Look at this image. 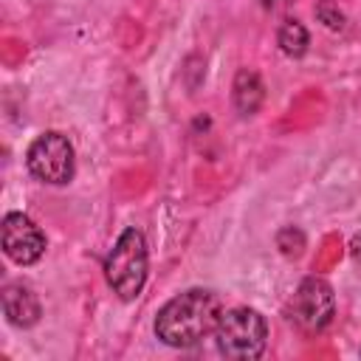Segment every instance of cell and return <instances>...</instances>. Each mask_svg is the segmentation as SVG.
Wrapping results in <instances>:
<instances>
[{"label":"cell","instance_id":"obj_1","mask_svg":"<svg viewBox=\"0 0 361 361\" xmlns=\"http://www.w3.org/2000/svg\"><path fill=\"white\" fill-rule=\"evenodd\" d=\"M223 316L220 296L206 288H189L172 296L155 316V336L175 350H186L214 336Z\"/></svg>","mask_w":361,"mask_h":361},{"label":"cell","instance_id":"obj_2","mask_svg":"<svg viewBox=\"0 0 361 361\" xmlns=\"http://www.w3.org/2000/svg\"><path fill=\"white\" fill-rule=\"evenodd\" d=\"M147 268H149L147 240L135 226H130L118 234V240L113 243L104 259V279L113 288V293H118V299L130 302L141 293L147 282Z\"/></svg>","mask_w":361,"mask_h":361},{"label":"cell","instance_id":"obj_3","mask_svg":"<svg viewBox=\"0 0 361 361\" xmlns=\"http://www.w3.org/2000/svg\"><path fill=\"white\" fill-rule=\"evenodd\" d=\"M214 344L226 358H259L268 344L265 316L254 307L223 310L214 327Z\"/></svg>","mask_w":361,"mask_h":361},{"label":"cell","instance_id":"obj_4","mask_svg":"<svg viewBox=\"0 0 361 361\" xmlns=\"http://www.w3.org/2000/svg\"><path fill=\"white\" fill-rule=\"evenodd\" d=\"M25 164H28V172L42 183H51V186L71 183L76 172L73 144L68 141V135L48 130L31 141L25 152Z\"/></svg>","mask_w":361,"mask_h":361},{"label":"cell","instance_id":"obj_5","mask_svg":"<svg viewBox=\"0 0 361 361\" xmlns=\"http://www.w3.org/2000/svg\"><path fill=\"white\" fill-rule=\"evenodd\" d=\"M336 313V296L327 279L322 276H307L299 282L293 293V322L305 333H322Z\"/></svg>","mask_w":361,"mask_h":361},{"label":"cell","instance_id":"obj_6","mask_svg":"<svg viewBox=\"0 0 361 361\" xmlns=\"http://www.w3.org/2000/svg\"><path fill=\"white\" fill-rule=\"evenodd\" d=\"M3 251L17 265H34L45 254V234L42 228L23 212H8L3 217Z\"/></svg>","mask_w":361,"mask_h":361},{"label":"cell","instance_id":"obj_7","mask_svg":"<svg viewBox=\"0 0 361 361\" xmlns=\"http://www.w3.org/2000/svg\"><path fill=\"white\" fill-rule=\"evenodd\" d=\"M3 313L8 319V324L14 327H34L39 322V299L31 288L25 285H6L3 290Z\"/></svg>","mask_w":361,"mask_h":361},{"label":"cell","instance_id":"obj_8","mask_svg":"<svg viewBox=\"0 0 361 361\" xmlns=\"http://www.w3.org/2000/svg\"><path fill=\"white\" fill-rule=\"evenodd\" d=\"M231 96H234V107L240 110V116H254V113L262 107L265 85H262V79H259L254 71L243 68V71H237V76H234Z\"/></svg>","mask_w":361,"mask_h":361},{"label":"cell","instance_id":"obj_9","mask_svg":"<svg viewBox=\"0 0 361 361\" xmlns=\"http://www.w3.org/2000/svg\"><path fill=\"white\" fill-rule=\"evenodd\" d=\"M276 39H279L282 54H285V56H293V59H299V56L307 51V45H310L307 28H305L299 20H285L282 28H279V34H276Z\"/></svg>","mask_w":361,"mask_h":361},{"label":"cell","instance_id":"obj_10","mask_svg":"<svg viewBox=\"0 0 361 361\" xmlns=\"http://www.w3.org/2000/svg\"><path fill=\"white\" fill-rule=\"evenodd\" d=\"M276 245L282 248V254L288 257H299L302 248H305V234L299 228H282L279 237H276Z\"/></svg>","mask_w":361,"mask_h":361},{"label":"cell","instance_id":"obj_11","mask_svg":"<svg viewBox=\"0 0 361 361\" xmlns=\"http://www.w3.org/2000/svg\"><path fill=\"white\" fill-rule=\"evenodd\" d=\"M316 17H319L327 28H333V31H341V28H344V17H341L338 11H333V3H319V6H316Z\"/></svg>","mask_w":361,"mask_h":361},{"label":"cell","instance_id":"obj_12","mask_svg":"<svg viewBox=\"0 0 361 361\" xmlns=\"http://www.w3.org/2000/svg\"><path fill=\"white\" fill-rule=\"evenodd\" d=\"M353 259L361 265V234H355V237H353Z\"/></svg>","mask_w":361,"mask_h":361}]
</instances>
